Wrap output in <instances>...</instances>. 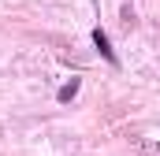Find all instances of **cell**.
<instances>
[{
	"mask_svg": "<svg viewBox=\"0 0 160 156\" xmlns=\"http://www.w3.org/2000/svg\"><path fill=\"white\" fill-rule=\"evenodd\" d=\"M93 45L101 48V56H104V60H108L112 67H119V56H116V48L108 45V34H104V30H93Z\"/></svg>",
	"mask_w": 160,
	"mask_h": 156,
	"instance_id": "cell-1",
	"label": "cell"
},
{
	"mask_svg": "<svg viewBox=\"0 0 160 156\" xmlns=\"http://www.w3.org/2000/svg\"><path fill=\"white\" fill-rule=\"evenodd\" d=\"M75 93H78V78H71V82H67V85H63V89H60V100H63V104H67V100H71V97H75Z\"/></svg>",
	"mask_w": 160,
	"mask_h": 156,
	"instance_id": "cell-2",
	"label": "cell"
}]
</instances>
